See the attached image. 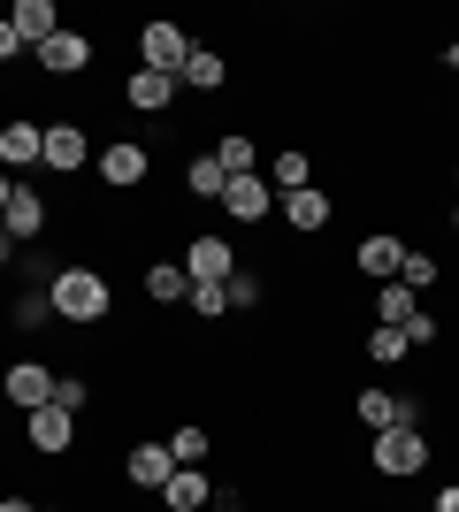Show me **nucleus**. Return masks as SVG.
I'll return each mask as SVG.
<instances>
[{"instance_id": "f257e3e1", "label": "nucleus", "mask_w": 459, "mask_h": 512, "mask_svg": "<svg viewBox=\"0 0 459 512\" xmlns=\"http://www.w3.org/2000/svg\"><path fill=\"white\" fill-rule=\"evenodd\" d=\"M46 306H54L62 329H100V321H115V283H108V268H92V260H62V268L46 276Z\"/></svg>"}, {"instance_id": "f03ea898", "label": "nucleus", "mask_w": 459, "mask_h": 512, "mask_svg": "<svg viewBox=\"0 0 459 512\" xmlns=\"http://www.w3.org/2000/svg\"><path fill=\"white\" fill-rule=\"evenodd\" d=\"M429 459H437L429 428H375V436H368V467L383 474V482H414Z\"/></svg>"}, {"instance_id": "7ed1b4c3", "label": "nucleus", "mask_w": 459, "mask_h": 512, "mask_svg": "<svg viewBox=\"0 0 459 512\" xmlns=\"http://www.w3.org/2000/svg\"><path fill=\"white\" fill-rule=\"evenodd\" d=\"M352 421L368 428H429V398L421 390H383V383H368V390H352Z\"/></svg>"}, {"instance_id": "20e7f679", "label": "nucleus", "mask_w": 459, "mask_h": 512, "mask_svg": "<svg viewBox=\"0 0 459 512\" xmlns=\"http://www.w3.org/2000/svg\"><path fill=\"white\" fill-rule=\"evenodd\" d=\"M184 62H192V31H184L176 16L138 23V69H153V77H184Z\"/></svg>"}, {"instance_id": "39448f33", "label": "nucleus", "mask_w": 459, "mask_h": 512, "mask_svg": "<svg viewBox=\"0 0 459 512\" xmlns=\"http://www.w3.org/2000/svg\"><path fill=\"white\" fill-rule=\"evenodd\" d=\"M92 176H100L108 192H146L153 184V146L146 138H108L100 161H92Z\"/></svg>"}, {"instance_id": "423d86ee", "label": "nucleus", "mask_w": 459, "mask_h": 512, "mask_svg": "<svg viewBox=\"0 0 459 512\" xmlns=\"http://www.w3.org/2000/svg\"><path fill=\"white\" fill-rule=\"evenodd\" d=\"M176 260H184V276H192V283H230V276L245 268L238 245H230V230H192Z\"/></svg>"}, {"instance_id": "0eeeda50", "label": "nucleus", "mask_w": 459, "mask_h": 512, "mask_svg": "<svg viewBox=\"0 0 459 512\" xmlns=\"http://www.w3.org/2000/svg\"><path fill=\"white\" fill-rule=\"evenodd\" d=\"M77 413H62V406H39V413H23V451L31 459H69L77 451Z\"/></svg>"}, {"instance_id": "6e6552de", "label": "nucleus", "mask_w": 459, "mask_h": 512, "mask_svg": "<svg viewBox=\"0 0 459 512\" xmlns=\"http://www.w3.org/2000/svg\"><path fill=\"white\" fill-rule=\"evenodd\" d=\"M31 62H39V77H85V69L100 62V46H92V31L62 23V31H54V39H46L39 54H31Z\"/></svg>"}, {"instance_id": "1a4fd4ad", "label": "nucleus", "mask_w": 459, "mask_h": 512, "mask_svg": "<svg viewBox=\"0 0 459 512\" xmlns=\"http://www.w3.org/2000/svg\"><path fill=\"white\" fill-rule=\"evenodd\" d=\"M92 161H100V146H92V130L77 123V115L46 123V161H39V169H54V176H77V169H92Z\"/></svg>"}, {"instance_id": "9d476101", "label": "nucleus", "mask_w": 459, "mask_h": 512, "mask_svg": "<svg viewBox=\"0 0 459 512\" xmlns=\"http://www.w3.org/2000/svg\"><path fill=\"white\" fill-rule=\"evenodd\" d=\"M0 398H8L16 413L54 406V367H46V360H8V367H0Z\"/></svg>"}, {"instance_id": "9b49d317", "label": "nucleus", "mask_w": 459, "mask_h": 512, "mask_svg": "<svg viewBox=\"0 0 459 512\" xmlns=\"http://www.w3.org/2000/svg\"><path fill=\"white\" fill-rule=\"evenodd\" d=\"M46 161V123H31V115H8L0 123V169L23 176V169H39Z\"/></svg>"}, {"instance_id": "f8f14e48", "label": "nucleus", "mask_w": 459, "mask_h": 512, "mask_svg": "<svg viewBox=\"0 0 459 512\" xmlns=\"http://www.w3.org/2000/svg\"><path fill=\"white\" fill-rule=\"evenodd\" d=\"M222 214H230L238 230H261L268 214H276V192H268V176H230V184H222Z\"/></svg>"}, {"instance_id": "ddd939ff", "label": "nucleus", "mask_w": 459, "mask_h": 512, "mask_svg": "<svg viewBox=\"0 0 459 512\" xmlns=\"http://www.w3.org/2000/svg\"><path fill=\"white\" fill-rule=\"evenodd\" d=\"M398 260H406V237H391V230H375V237H360L352 245V276L360 283H398Z\"/></svg>"}, {"instance_id": "4468645a", "label": "nucleus", "mask_w": 459, "mask_h": 512, "mask_svg": "<svg viewBox=\"0 0 459 512\" xmlns=\"http://www.w3.org/2000/svg\"><path fill=\"white\" fill-rule=\"evenodd\" d=\"M169 474H176V459H169V444H161V436H138L131 451H123V482H131V490H169Z\"/></svg>"}, {"instance_id": "2eb2a0df", "label": "nucleus", "mask_w": 459, "mask_h": 512, "mask_svg": "<svg viewBox=\"0 0 459 512\" xmlns=\"http://www.w3.org/2000/svg\"><path fill=\"white\" fill-rule=\"evenodd\" d=\"M276 214H284V230H291V237H322L329 222H337V199H329L322 184H306V192L276 199Z\"/></svg>"}, {"instance_id": "dca6fc26", "label": "nucleus", "mask_w": 459, "mask_h": 512, "mask_svg": "<svg viewBox=\"0 0 459 512\" xmlns=\"http://www.w3.org/2000/svg\"><path fill=\"white\" fill-rule=\"evenodd\" d=\"M46 222H54V207H46L39 184H16V199H8V214H0V230L16 237V245H39Z\"/></svg>"}, {"instance_id": "f3484780", "label": "nucleus", "mask_w": 459, "mask_h": 512, "mask_svg": "<svg viewBox=\"0 0 459 512\" xmlns=\"http://www.w3.org/2000/svg\"><path fill=\"white\" fill-rule=\"evenodd\" d=\"M176 77H153V69H131V77H123V107H131V115H169L176 107Z\"/></svg>"}, {"instance_id": "a211bd4d", "label": "nucleus", "mask_w": 459, "mask_h": 512, "mask_svg": "<svg viewBox=\"0 0 459 512\" xmlns=\"http://www.w3.org/2000/svg\"><path fill=\"white\" fill-rule=\"evenodd\" d=\"M261 176H268V192H276V199H291V192H306V184H314V153H306V146H276Z\"/></svg>"}, {"instance_id": "6ab92c4d", "label": "nucleus", "mask_w": 459, "mask_h": 512, "mask_svg": "<svg viewBox=\"0 0 459 512\" xmlns=\"http://www.w3.org/2000/svg\"><path fill=\"white\" fill-rule=\"evenodd\" d=\"M184 92H199V100H215L222 85H230V54L222 46H192V62H184V77H176Z\"/></svg>"}, {"instance_id": "aec40b11", "label": "nucleus", "mask_w": 459, "mask_h": 512, "mask_svg": "<svg viewBox=\"0 0 459 512\" xmlns=\"http://www.w3.org/2000/svg\"><path fill=\"white\" fill-rule=\"evenodd\" d=\"M8 23H16V39L39 54V46L62 31V8H54V0H16V8H8Z\"/></svg>"}, {"instance_id": "412c9836", "label": "nucleus", "mask_w": 459, "mask_h": 512, "mask_svg": "<svg viewBox=\"0 0 459 512\" xmlns=\"http://www.w3.org/2000/svg\"><path fill=\"white\" fill-rule=\"evenodd\" d=\"M146 306H192L184 260H146Z\"/></svg>"}, {"instance_id": "4be33fe9", "label": "nucleus", "mask_w": 459, "mask_h": 512, "mask_svg": "<svg viewBox=\"0 0 459 512\" xmlns=\"http://www.w3.org/2000/svg\"><path fill=\"white\" fill-rule=\"evenodd\" d=\"M207 497H215V482L199 467H176L169 474V490H161V512H207Z\"/></svg>"}, {"instance_id": "5701e85b", "label": "nucleus", "mask_w": 459, "mask_h": 512, "mask_svg": "<svg viewBox=\"0 0 459 512\" xmlns=\"http://www.w3.org/2000/svg\"><path fill=\"white\" fill-rule=\"evenodd\" d=\"M207 153L222 161V176H261V138H245V130H222Z\"/></svg>"}, {"instance_id": "b1692460", "label": "nucleus", "mask_w": 459, "mask_h": 512, "mask_svg": "<svg viewBox=\"0 0 459 512\" xmlns=\"http://www.w3.org/2000/svg\"><path fill=\"white\" fill-rule=\"evenodd\" d=\"M222 184H230V176H222L215 153H192V161H184V192H192L199 207H222Z\"/></svg>"}, {"instance_id": "393cba45", "label": "nucleus", "mask_w": 459, "mask_h": 512, "mask_svg": "<svg viewBox=\"0 0 459 512\" xmlns=\"http://www.w3.org/2000/svg\"><path fill=\"white\" fill-rule=\"evenodd\" d=\"M406 352H414V337H406V329H383V321L360 337V360H368V367H398Z\"/></svg>"}, {"instance_id": "a878e982", "label": "nucleus", "mask_w": 459, "mask_h": 512, "mask_svg": "<svg viewBox=\"0 0 459 512\" xmlns=\"http://www.w3.org/2000/svg\"><path fill=\"white\" fill-rule=\"evenodd\" d=\"M414 314H421V299L406 283H375V321H383V329H406Z\"/></svg>"}, {"instance_id": "bb28decb", "label": "nucleus", "mask_w": 459, "mask_h": 512, "mask_svg": "<svg viewBox=\"0 0 459 512\" xmlns=\"http://www.w3.org/2000/svg\"><path fill=\"white\" fill-rule=\"evenodd\" d=\"M169 459H176V467H207V459H215V436H207L199 421H184L169 436Z\"/></svg>"}, {"instance_id": "cd10ccee", "label": "nucleus", "mask_w": 459, "mask_h": 512, "mask_svg": "<svg viewBox=\"0 0 459 512\" xmlns=\"http://www.w3.org/2000/svg\"><path fill=\"white\" fill-rule=\"evenodd\" d=\"M437 276H444V260L437 253H421V245H406V260H398V283H406V291H437Z\"/></svg>"}, {"instance_id": "c85d7f7f", "label": "nucleus", "mask_w": 459, "mask_h": 512, "mask_svg": "<svg viewBox=\"0 0 459 512\" xmlns=\"http://www.w3.org/2000/svg\"><path fill=\"white\" fill-rule=\"evenodd\" d=\"M222 291H230V314H253V306L268 299V283L253 276V260H245V268H238V276H230V283H222Z\"/></svg>"}, {"instance_id": "c756f323", "label": "nucleus", "mask_w": 459, "mask_h": 512, "mask_svg": "<svg viewBox=\"0 0 459 512\" xmlns=\"http://www.w3.org/2000/svg\"><path fill=\"white\" fill-rule=\"evenodd\" d=\"M192 314L207 321V329H215V321L230 314V291H222V283H192Z\"/></svg>"}, {"instance_id": "7c9ffc66", "label": "nucleus", "mask_w": 459, "mask_h": 512, "mask_svg": "<svg viewBox=\"0 0 459 512\" xmlns=\"http://www.w3.org/2000/svg\"><path fill=\"white\" fill-rule=\"evenodd\" d=\"M54 406H62V413H85L92 406V383H85V375H54Z\"/></svg>"}, {"instance_id": "2f4dec72", "label": "nucleus", "mask_w": 459, "mask_h": 512, "mask_svg": "<svg viewBox=\"0 0 459 512\" xmlns=\"http://www.w3.org/2000/svg\"><path fill=\"white\" fill-rule=\"evenodd\" d=\"M406 337H414V352H421V344L444 337V321H437V314H414V321H406Z\"/></svg>"}, {"instance_id": "473e14b6", "label": "nucleus", "mask_w": 459, "mask_h": 512, "mask_svg": "<svg viewBox=\"0 0 459 512\" xmlns=\"http://www.w3.org/2000/svg\"><path fill=\"white\" fill-rule=\"evenodd\" d=\"M16 54H31V46H23V39H16V23H8V8H0V69L16 62Z\"/></svg>"}, {"instance_id": "72a5a7b5", "label": "nucleus", "mask_w": 459, "mask_h": 512, "mask_svg": "<svg viewBox=\"0 0 459 512\" xmlns=\"http://www.w3.org/2000/svg\"><path fill=\"white\" fill-rule=\"evenodd\" d=\"M429 512H459V482H444V490H437V505H429Z\"/></svg>"}, {"instance_id": "f704fd0d", "label": "nucleus", "mask_w": 459, "mask_h": 512, "mask_svg": "<svg viewBox=\"0 0 459 512\" xmlns=\"http://www.w3.org/2000/svg\"><path fill=\"white\" fill-rule=\"evenodd\" d=\"M0 512H39V505H31L23 490H8V497H0Z\"/></svg>"}, {"instance_id": "c9c22d12", "label": "nucleus", "mask_w": 459, "mask_h": 512, "mask_svg": "<svg viewBox=\"0 0 459 512\" xmlns=\"http://www.w3.org/2000/svg\"><path fill=\"white\" fill-rule=\"evenodd\" d=\"M16 253H23V245H16L8 230H0V268H16Z\"/></svg>"}, {"instance_id": "e433bc0d", "label": "nucleus", "mask_w": 459, "mask_h": 512, "mask_svg": "<svg viewBox=\"0 0 459 512\" xmlns=\"http://www.w3.org/2000/svg\"><path fill=\"white\" fill-rule=\"evenodd\" d=\"M8 199H16V176H8V169H0V214H8Z\"/></svg>"}, {"instance_id": "4c0bfd02", "label": "nucleus", "mask_w": 459, "mask_h": 512, "mask_svg": "<svg viewBox=\"0 0 459 512\" xmlns=\"http://www.w3.org/2000/svg\"><path fill=\"white\" fill-rule=\"evenodd\" d=\"M444 69H452V77H459V39H452V46H444Z\"/></svg>"}, {"instance_id": "58836bf2", "label": "nucleus", "mask_w": 459, "mask_h": 512, "mask_svg": "<svg viewBox=\"0 0 459 512\" xmlns=\"http://www.w3.org/2000/svg\"><path fill=\"white\" fill-rule=\"evenodd\" d=\"M39 512H69V505H39Z\"/></svg>"}, {"instance_id": "ea45409f", "label": "nucleus", "mask_w": 459, "mask_h": 512, "mask_svg": "<svg viewBox=\"0 0 459 512\" xmlns=\"http://www.w3.org/2000/svg\"><path fill=\"white\" fill-rule=\"evenodd\" d=\"M452 230H459V207H452Z\"/></svg>"}, {"instance_id": "a19ab883", "label": "nucleus", "mask_w": 459, "mask_h": 512, "mask_svg": "<svg viewBox=\"0 0 459 512\" xmlns=\"http://www.w3.org/2000/svg\"><path fill=\"white\" fill-rule=\"evenodd\" d=\"M452 184H459V161H452Z\"/></svg>"}]
</instances>
